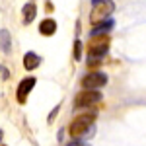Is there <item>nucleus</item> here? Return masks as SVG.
Masks as SVG:
<instances>
[{"label": "nucleus", "instance_id": "obj_15", "mask_svg": "<svg viewBox=\"0 0 146 146\" xmlns=\"http://www.w3.org/2000/svg\"><path fill=\"white\" fill-rule=\"evenodd\" d=\"M0 72H2V78H4V80L10 78V70H8L6 66H0Z\"/></svg>", "mask_w": 146, "mask_h": 146}, {"label": "nucleus", "instance_id": "obj_6", "mask_svg": "<svg viewBox=\"0 0 146 146\" xmlns=\"http://www.w3.org/2000/svg\"><path fill=\"white\" fill-rule=\"evenodd\" d=\"M35 78L33 76H27V78H23L20 84H18V90H16V100H18V103H25L27 101V96H29V92L35 88Z\"/></svg>", "mask_w": 146, "mask_h": 146}, {"label": "nucleus", "instance_id": "obj_7", "mask_svg": "<svg viewBox=\"0 0 146 146\" xmlns=\"http://www.w3.org/2000/svg\"><path fill=\"white\" fill-rule=\"evenodd\" d=\"M113 27H115V22L107 18V20H103V22H100V23L94 25V29H92V37H94V35H107V31H111Z\"/></svg>", "mask_w": 146, "mask_h": 146}, {"label": "nucleus", "instance_id": "obj_2", "mask_svg": "<svg viewBox=\"0 0 146 146\" xmlns=\"http://www.w3.org/2000/svg\"><path fill=\"white\" fill-rule=\"evenodd\" d=\"M113 10H115V0H92L90 22L96 25V23L107 20Z\"/></svg>", "mask_w": 146, "mask_h": 146}, {"label": "nucleus", "instance_id": "obj_1", "mask_svg": "<svg viewBox=\"0 0 146 146\" xmlns=\"http://www.w3.org/2000/svg\"><path fill=\"white\" fill-rule=\"evenodd\" d=\"M94 121H96V113H84L72 119V123L68 127V135L72 138H88L94 135Z\"/></svg>", "mask_w": 146, "mask_h": 146}, {"label": "nucleus", "instance_id": "obj_8", "mask_svg": "<svg viewBox=\"0 0 146 146\" xmlns=\"http://www.w3.org/2000/svg\"><path fill=\"white\" fill-rule=\"evenodd\" d=\"M39 64H41V56L37 53H33V51L25 53V56H23V68L25 70H35Z\"/></svg>", "mask_w": 146, "mask_h": 146}, {"label": "nucleus", "instance_id": "obj_12", "mask_svg": "<svg viewBox=\"0 0 146 146\" xmlns=\"http://www.w3.org/2000/svg\"><path fill=\"white\" fill-rule=\"evenodd\" d=\"M101 60H103V56H88V58H86V64H88V68L96 70V68L101 64Z\"/></svg>", "mask_w": 146, "mask_h": 146}, {"label": "nucleus", "instance_id": "obj_9", "mask_svg": "<svg viewBox=\"0 0 146 146\" xmlns=\"http://www.w3.org/2000/svg\"><path fill=\"white\" fill-rule=\"evenodd\" d=\"M39 33L45 35V37L55 35V33H56V22H55V20H51V18L43 20V22L39 23Z\"/></svg>", "mask_w": 146, "mask_h": 146}, {"label": "nucleus", "instance_id": "obj_3", "mask_svg": "<svg viewBox=\"0 0 146 146\" xmlns=\"http://www.w3.org/2000/svg\"><path fill=\"white\" fill-rule=\"evenodd\" d=\"M88 56H105L109 51V35H94L86 45Z\"/></svg>", "mask_w": 146, "mask_h": 146}, {"label": "nucleus", "instance_id": "obj_11", "mask_svg": "<svg viewBox=\"0 0 146 146\" xmlns=\"http://www.w3.org/2000/svg\"><path fill=\"white\" fill-rule=\"evenodd\" d=\"M0 49H2V53L10 55V51H12V37H10V31H8V29H0Z\"/></svg>", "mask_w": 146, "mask_h": 146}, {"label": "nucleus", "instance_id": "obj_4", "mask_svg": "<svg viewBox=\"0 0 146 146\" xmlns=\"http://www.w3.org/2000/svg\"><path fill=\"white\" fill-rule=\"evenodd\" d=\"M107 74L105 72H100V70H92L88 72L84 78H82V88L84 90H98V88H103L107 84Z\"/></svg>", "mask_w": 146, "mask_h": 146}, {"label": "nucleus", "instance_id": "obj_16", "mask_svg": "<svg viewBox=\"0 0 146 146\" xmlns=\"http://www.w3.org/2000/svg\"><path fill=\"white\" fill-rule=\"evenodd\" d=\"M58 109H60V105H56V109H55L53 113H51V115H49V119H47V121H49V125L55 121V117H56V113H58Z\"/></svg>", "mask_w": 146, "mask_h": 146}, {"label": "nucleus", "instance_id": "obj_17", "mask_svg": "<svg viewBox=\"0 0 146 146\" xmlns=\"http://www.w3.org/2000/svg\"><path fill=\"white\" fill-rule=\"evenodd\" d=\"M2 136H4V133H2V129H0V140H2Z\"/></svg>", "mask_w": 146, "mask_h": 146}, {"label": "nucleus", "instance_id": "obj_5", "mask_svg": "<svg viewBox=\"0 0 146 146\" xmlns=\"http://www.w3.org/2000/svg\"><path fill=\"white\" fill-rule=\"evenodd\" d=\"M101 101V92L100 90H82L80 94H76L74 98V105L76 107H90Z\"/></svg>", "mask_w": 146, "mask_h": 146}, {"label": "nucleus", "instance_id": "obj_13", "mask_svg": "<svg viewBox=\"0 0 146 146\" xmlns=\"http://www.w3.org/2000/svg\"><path fill=\"white\" fill-rule=\"evenodd\" d=\"M82 56H84V53H82V41L76 39L74 41V58L76 60H82Z\"/></svg>", "mask_w": 146, "mask_h": 146}, {"label": "nucleus", "instance_id": "obj_10", "mask_svg": "<svg viewBox=\"0 0 146 146\" xmlns=\"http://www.w3.org/2000/svg\"><path fill=\"white\" fill-rule=\"evenodd\" d=\"M22 14H23V23L29 25V23L35 20V16H37V4H35V2H27V4L23 6Z\"/></svg>", "mask_w": 146, "mask_h": 146}, {"label": "nucleus", "instance_id": "obj_14", "mask_svg": "<svg viewBox=\"0 0 146 146\" xmlns=\"http://www.w3.org/2000/svg\"><path fill=\"white\" fill-rule=\"evenodd\" d=\"M66 146H90V144H86L84 140H80V138H74L72 142H68Z\"/></svg>", "mask_w": 146, "mask_h": 146}]
</instances>
